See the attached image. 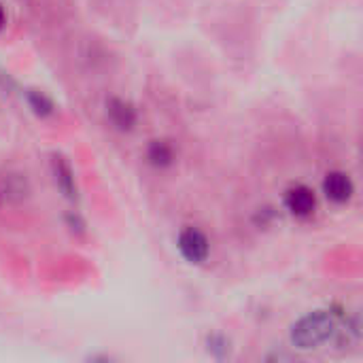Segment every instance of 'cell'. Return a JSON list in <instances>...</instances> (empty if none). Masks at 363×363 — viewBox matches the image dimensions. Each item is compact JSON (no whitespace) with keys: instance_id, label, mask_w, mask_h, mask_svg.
Returning <instances> with one entry per match:
<instances>
[{"instance_id":"cell-1","label":"cell","mask_w":363,"mask_h":363,"mask_svg":"<svg viewBox=\"0 0 363 363\" xmlns=\"http://www.w3.org/2000/svg\"><path fill=\"white\" fill-rule=\"evenodd\" d=\"M336 330V321L330 313L325 311H315L306 317H302L294 328H291V342L298 349H317L321 347L325 340H330V336Z\"/></svg>"},{"instance_id":"cell-7","label":"cell","mask_w":363,"mask_h":363,"mask_svg":"<svg viewBox=\"0 0 363 363\" xmlns=\"http://www.w3.org/2000/svg\"><path fill=\"white\" fill-rule=\"evenodd\" d=\"M147 157H149V162H151L153 166H157V168H166V166H170V164H172V160H174V151H172V147H170L168 143H164V140H153V143L149 145Z\"/></svg>"},{"instance_id":"cell-2","label":"cell","mask_w":363,"mask_h":363,"mask_svg":"<svg viewBox=\"0 0 363 363\" xmlns=\"http://www.w3.org/2000/svg\"><path fill=\"white\" fill-rule=\"evenodd\" d=\"M179 251H181V255H183L189 264H202V262H206L208 251H211L208 238H206L200 230L187 228V230H183L181 236H179Z\"/></svg>"},{"instance_id":"cell-10","label":"cell","mask_w":363,"mask_h":363,"mask_svg":"<svg viewBox=\"0 0 363 363\" xmlns=\"http://www.w3.org/2000/svg\"><path fill=\"white\" fill-rule=\"evenodd\" d=\"M6 23V15H4V9L0 6V30H2V26Z\"/></svg>"},{"instance_id":"cell-5","label":"cell","mask_w":363,"mask_h":363,"mask_svg":"<svg viewBox=\"0 0 363 363\" xmlns=\"http://www.w3.org/2000/svg\"><path fill=\"white\" fill-rule=\"evenodd\" d=\"M106 115L108 121L117 128V130H132L136 123V111L132 108V104H128L121 98H111L106 102Z\"/></svg>"},{"instance_id":"cell-4","label":"cell","mask_w":363,"mask_h":363,"mask_svg":"<svg viewBox=\"0 0 363 363\" xmlns=\"http://www.w3.org/2000/svg\"><path fill=\"white\" fill-rule=\"evenodd\" d=\"M355 187H353V181L349 179V174L345 172H330L323 181V194L336 202V204H345L351 200Z\"/></svg>"},{"instance_id":"cell-9","label":"cell","mask_w":363,"mask_h":363,"mask_svg":"<svg viewBox=\"0 0 363 363\" xmlns=\"http://www.w3.org/2000/svg\"><path fill=\"white\" fill-rule=\"evenodd\" d=\"M208 351L215 353L217 357H223L230 353V340H225L223 336H211L208 338Z\"/></svg>"},{"instance_id":"cell-6","label":"cell","mask_w":363,"mask_h":363,"mask_svg":"<svg viewBox=\"0 0 363 363\" xmlns=\"http://www.w3.org/2000/svg\"><path fill=\"white\" fill-rule=\"evenodd\" d=\"M53 172H55V183L64 191V196L70 198V200H74L77 198V187H74V179H72L70 166L62 157H55L53 160Z\"/></svg>"},{"instance_id":"cell-8","label":"cell","mask_w":363,"mask_h":363,"mask_svg":"<svg viewBox=\"0 0 363 363\" xmlns=\"http://www.w3.org/2000/svg\"><path fill=\"white\" fill-rule=\"evenodd\" d=\"M28 100H30L32 108H34L38 115H49V113L53 111V104H51V100H49L47 96L38 94V91H32V94L28 96Z\"/></svg>"},{"instance_id":"cell-3","label":"cell","mask_w":363,"mask_h":363,"mask_svg":"<svg viewBox=\"0 0 363 363\" xmlns=\"http://www.w3.org/2000/svg\"><path fill=\"white\" fill-rule=\"evenodd\" d=\"M285 206L296 217H311L317 208V198L311 187L296 185L285 194Z\"/></svg>"}]
</instances>
